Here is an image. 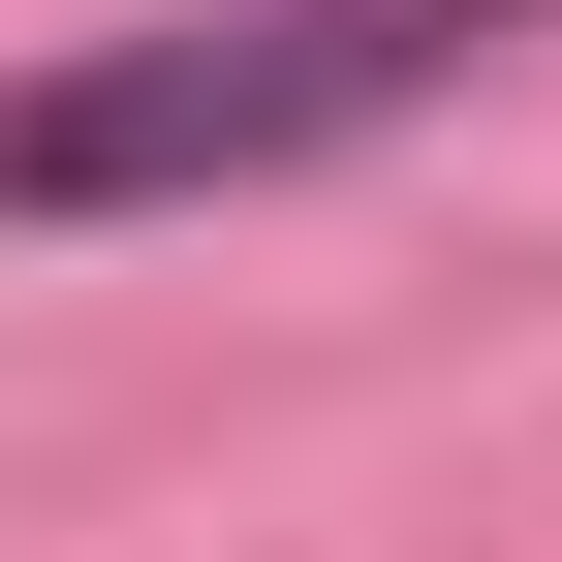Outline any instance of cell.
Returning <instances> with one entry per match:
<instances>
[{
	"mask_svg": "<svg viewBox=\"0 0 562 562\" xmlns=\"http://www.w3.org/2000/svg\"><path fill=\"white\" fill-rule=\"evenodd\" d=\"M501 32H562V0H220V32H94V63L0 94V220H188V188L375 157V125H438Z\"/></svg>",
	"mask_w": 562,
	"mask_h": 562,
	"instance_id": "cell-1",
	"label": "cell"
}]
</instances>
